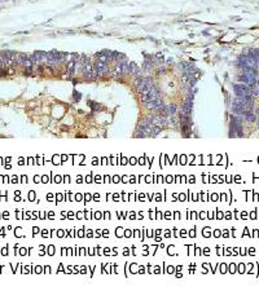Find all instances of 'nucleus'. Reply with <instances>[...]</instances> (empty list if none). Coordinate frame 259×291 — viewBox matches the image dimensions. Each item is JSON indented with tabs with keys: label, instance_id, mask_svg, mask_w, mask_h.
<instances>
[{
	"label": "nucleus",
	"instance_id": "nucleus-1",
	"mask_svg": "<svg viewBox=\"0 0 259 291\" xmlns=\"http://www.w3.org/2000/svg\"><path fill=\"white\" fill-rule=\"evenodd\" d=\"M159 97H161V93H159V91L156 88V86L153 87L148 93L141 94V100H143L145 104L150 102V101H154V100H157V99H159Z\"/></svg>",
	"mask_w": 259,
	"mask_h": 291
},
{
	"label": "nucleus",
	"instance_id": "nucleus-2",
	"mask_svg": "<svg viewBox=\"0 0 259 291\" xmlns=\"http://www.w3.org/2000/svg\"><path fill=\"white\" fill-rule=\"evenodd\" d=\"M92 69H93L95 73L97 74V77H103V75L108 74V71H109V70H108L106 64H105V62H103V61H99V60L96 61V64H95L93 66H92Z\"/></svg>",
	"mask_w": 259,
	"mask_h": 291
},
{
	"label": "nucleus",
	"instance_id": "nucleus-3",
	"mask_svg": "<svg viewBox=\"0 0 259 291\" xmlns=\"http://www.w3.org/2000/svg\"><path fill=\"white\" fill-rule=\"evenodd\" d=\"M192 107H193V97L188 96L187 100L184 101V104L182 105V115H191Z\"/></svg>",
	"mask_w": 259,
	"mask_h": 291
},
{
	"label": "nucleus",
	"instance_id": "nucleus-4",
	"mask_svg": "<svg viewBox=\"0 0 259 291\" xmlns=\"http://www.w3.org/2000/svg\"><path fill=\"white\" fill-rule=\"evenodd\" d=\"M163 104V101H162V99H157V100H154V101H150V102H148L146 104V106L149 107V109H153V110H156L157 107H159L161 105Z\"/></svg>",
	"mask_w": 259,
	"mask_h": 291
},
{
	"label": "nucleus",
	"instance_id": "nucleus-5",
	"mask_svg": "<svg viewBox=\"0 0 259 291\" xmlns=\"http://www.w3.org/2000/svg\"><path fill=\"white\" fill-rule=\"evenodd\" d=\"M137 71H139V67H137V65L135 62H128V74L135 75Z\"/></svg>",
	"mask_w": 259,
	"mask_h": 291
},
{
	"label": "nucleus",
	"instance_id": "nucleus-6",
	"mask_svg": "<svg viewBox=\"0 0 259 291\" xmlns=\"http://www.w3.org/2000/svg\"><path fill=\"white\" fill-rule=\"evenodd\" d=\"M136 137H148V136H150L149 135V133L148 132H146V131H144L143 128H140V127H139V128H137V131H136V135H135Z\"/></svg>",
	"mask_w": 259,
	"mask_h": 291
},
{
	"label": "nucleus",
	"instance_id": "nucleus-7",
	"mask_svg": "<svg viewBox=\"0 0 259 291\" xmlns=\"http://www.w3.org/2000/svg\"><path fill=\"white\" fill-rule=\"evenodd\" d=\"M167 112H169V115H175V113H176V105L175 104L167 105Z\"/></svg>",
	"mask_w": 259,
	"mask_h": 291
},
{
	"label": "nucleus",
	"instance_id": "nucleus-8",
	"mask_svg": "<svg viewBox=\"0 0 259 291\" xmlns=\"http://www.w3.org/2000/svg\"><path fill=\"white\" fill-rule=\"evenodd\" d=\"M257 86L259 87V71L257 73Z\"/></svg>",
	"mask_w": 259,
	"mask_h": 291
}]
</instances>
